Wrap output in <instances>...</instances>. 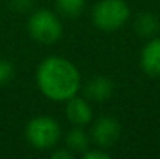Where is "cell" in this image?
I'll list each match as a JSON object with an SVG mask.
<instances>
[{
  "instance_id": "obj_1",
  "label": "cell",
  "mask_w": 160,
  "mask_h": 159,
  "mask_svg": "<svg viewBox=\"0 0 160 159\" xmlns=\"http://www.w3.org/2000/svg\"><path fill=\"white\" fill-rule=\"evenodd\" d=\"M36 84L41 94L54 103H65L78 95L81 89V73L67 58L52 55L41 61L36 70Z\"/></svg>"
},
{
  "instance_id": "obj_2",
  "label": "cell",
  "mask_w": 160,
  "mask_h": 159,
  "mask_svg": "<svg viewBox=\"0 0 160 159\" xmlns=\"http://www.w3.org/2000/svg\"><path fill=\"white\" fill-rule=\"evenodd\" d=\"M25 139L36 150H53L62 139V130L56 119L50 115H38L27 123Z\"/></svg>"
},
{
  "instance_id": "obj_3",
  "label": "cell",
  "mask_w": 160,
  "mask_h": 159,
  "mask_svg": "<svg viewBox=\"0 0 160 159\" xmlns=\"http://www.w3.org/2000/svg\"><path fill=\"white\" fill-rule=\"evenodd\" d=\"M27 31L33 41L48 45L58 42L62 38L64 27L56 13L41 8L30 14L27 22Z\"/></svg>"
},
{
  "instance_id": "obj_4",
  "label": "cell",
  "mask_w": 160,
  "mask_h": 159,
  "mask_svg": "<svg viewBox=\"0 0 160 159\" xmlns=\"http://www.w3.org/2000/svg\"><path fill=\"white\" fill-rule=\"evenodd\" d=\"M92 24L101 31H115L131 17V8L124 0H100L92 8Z\"/></svg>"
},
{
  "instance_id": "obj_5",
  "label": "cell",
  "mask_w": 160,
  "mask_h": 159,
  "mask_svg": "<svg viewBox=\"0 0 160 159\" xmlns=\"http://www.w3.org/2000/svg\"><path fill=\"white\" fill-rule=\"evenodd\" d=\"M121 136V125L112 115L98 117L90 130V140L101 148L112 147Z\"/></svg>"
},
{
  "instance_id": "obj_6",
  "label": "cell",
  "mask_w": 160,
  "mask_h": 159,
  "mask_svg": "<svg viewBox=\"0 0 160 159\" xmlns=\"http://www.w3.org/2000/svg\"><path fill=\"white\" fill-rule=\"evenodd\" d=\"M65 119L73 126L86 128L93 122V111L87 98L82 97H72L65 102Z\"/></svg>"
},
{
  "instance_id": "obj_7",
  "label": "cell",
  "mask_w": 160,
  "mask_h": 159,
  "mask_svg": "<svg viewBox=\"0 0 160 159\" xmlns=\"http://www.w3.org/2000/svg\"><path fill=\"white\" fill-rule=\"evenodd\" d=\"M140 67L152 78H160V36L148 39L140 52Z\"/></svg>"
},
{
  "instance_id": "obj_8",
  "label": "cell",
  "mask_w": 160,
  "mask_h": 159,
  "mask_svg": "<svg viewBox=\"0 0 160 159\" xmlns=\"http://www.w3.org/2000/svg\"><path fill=\"white\" fill-rule=\"evenodd\" d=\"M113 94V83L107 77H95L90 81H87L84 87V97L89 102L95 103H104Z\"/></svg>"
},
{
  "instance_id": "obj_9",
  "label": "cell",
  "mask_w": 160,
  "mask_h": 159,
  "mask_svg": "<svg viewBox=\"0 0 160 159\" xmlns=\"http://www.w3.org/2000/svg\"><path fill=\"white\" fill-rule=\"evenodd\" d=\"M134 28L137 31V34L143 39H151L154 36H157L160 30V20L159 17L149 11H143L135 17L134 22Z\"/></svg>"
},
{
  "instance_id": "obj_10",
  "label": "cell",
  "mask_w": 160,
  "mask_h": 159,
  "mask_svg": "<svg viewBox=\"0 0 160 159\" xmlns=\"http://www.w3.org/2000/svg\"><path fill=\"white\" fill-rule=\"evenodd\" d=\"M65 147L75 153V155H82L87 148H90V134L86 133V130L82 126H75L72 130L67 131L65 137H64Z\"/></svg>"
},
{
  "instance_id": "obj_11",
  "label": "cell",
  "mask_w": 160,
  "mask_h": 159,
  "mask_svg": "<svg viewBox=\"0 0 160 159\" xmlns=\"http://www.w3.org/2000/svg\"><path fill=\"white\" fill-rule=\"evenodd\" d=\"M86 0H54L56 13L64 17H76L82 13Z\"/></svg>"
},
{
  "instance_id": "obj_12",
  "label": "cell",
  "mask_w": 160,
  "mask_h": 159,
  "mask_svg": "<svg viewBox=\"0 0 160 159\" xmlns=\"http://www.w3.org/2000/svg\"><path fill=\"white\" fill-rule=\"evenodd\" d=\"M14 77V67L9 61L0 59V86L8 84Z\"/></svg>"
},
{
  "instance_id": "obj_13",
  "label": "cell",
  "mask_w": 160,
  "mask_h": 159,
  "mask_svg": "<svg viewBox=\"0 0 160 159\" xmlns=\"http://www.w3.org/2000/svg\"><path fill=\"white\" fill-rule=\"evenodd\" d=\"M8 5L16 13H28L34 6V0H8Z\"/></svg>"
},
{
  "instance_id": "obj_14",
  "label": "cell",
  "mask_w": 160,
  "mask_h": 159,
  "mask_svg": "<svg viewBox=\"0 0 160 159\" xmlns=\"http://www.w3.org/2000/svg\"><path fill=\"white\" fill-rule=\"evenodd\" d=\"M82 159H110V155L106 151V148H87L82 155Z\"/></svg>"
},
{
  "instance_id": "obj_15",
  "label": "cell",
  "mask_w": 160,
  "mask_h": 159,
  "mask_svg": "<svg viewBox=\"0 0 160 159\" xmlns=\"http://www.w3.org/2000/svg\"><path fill=\"white\" fill-rule=\"evenodd\" d=\"M73 158H75V153H72L67 147H62V148L54 147L53 151H52V159H73Z\"/></svg>"
}]
</instances>
